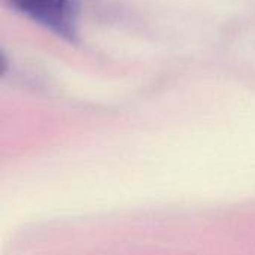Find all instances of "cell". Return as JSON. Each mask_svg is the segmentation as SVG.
<instances>
[{"label":"cell","instance_id":"1","mask_svg":"<svg viewBox=\"0 0 255 255\" xmlns=\"http://www.w3.org/2000/svg\"><path fill=\"white\" fill-rule=\"evenodd\" d=\"M6 3L61 39L70 43L78 42V6L75 0H6Z\"/></svg>","mask_w":255,"mask_h":255}]
</instances>
